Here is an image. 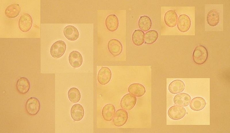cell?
I'll list each match as a JSON object with an SVG mask.
<instances>
[{
    "label": "cell",
    "mask_w": 230,
    "mask_h": 133,
    "mask_svg": "<svg viewBox=\"0 0 230 133\" xmlns=\"http://www.w3.org/2000/svg\"><path fill=\"white\" fill-rule=\"evenodd\" d=\"M208 52L207 49L204 46L199 45L195 49L193 54L194 61L198 64L204 63L207 60Z\"/></svg>",
    "instance_id": "cell-1"
},
{
    "label": "cell",
    "mask_w": 230,
    "mask_h": 133,
    "mask_svg": "<svg viewBox=\"0 0 230 133\" xmlns=\"http://www.w3.org/2000/svg\"><path fill=\"white\" fill-rule=\"evenodd\" d=\"M65 42L59 40L54 42L51 46L50 52L51 56L54 58H58L64 54L66 49Z\"/></svg>",
    "instance_id": "cell-2"
},
{
    "label": "cell",
    "mask_w": 230,
    "mask_h": 133,
    "mask_svg": "<svg viewBox=\"0 0 230 133\" xmlns=\"http://www.w3.org/2000/svg\"><path fill=\"white\" fill-rule=\"evenodd\" d=\"M25 108L28 114L32 116L36 115L39 112L40 108L39 101L36 97L29 98L26 102Z\"/></svg>",
    "instance_id": "cell-3"
},
{
    "label": "cell",
    "mask_w": 230,
    "mask_h": 133,
    "mask_svg": "<svg viewBox=\"0 0 230 133\" xmlns=\"http://www.w3.org/2000/svg\"><path fill=\"white\" fill-rule=\"evenodd\" d=\"M137 102L136 97L131 93H127L123 96L120 102V106L123 109L127 111L132 109Z\"/></svg>",
    "instance_id": "cell-4"
},
{
    "label": "cell",
    "mask_w": 230,
    "mask_h": 133,
    "mask_svg": "<svg viewBox=\"0 0 230 133\" xmlns=\"http://www.w3.org/2000/svg\"><path fill=\"white\" fill-rule=\"evenodd\" d=\"M186 112L185 109L182 106L174 105L168 109V114L171 119L175 120H180L185 115Z\"/></svg>",
    "instance_id": "cell-5"
},
{
    "label": "cell",
    "mask_w": 230,
    "mask_h": 133,
    "mask_svg": "<svg viewBox=\"0 0 230 133\" xmlns=\"http://www.w3.org/2000/svg\"><path fill=\"white\" fill-rule=\"evenodd\" d=\"M32 24L31 16L27 13H24L20 17L18 22V26L21 31L26 32L31 29Z\"/></svg>",
    "instance_id": "cell-6"
},
{
    "label": "cell",
    "mask_w": 230,
    "mask_h": 133,
    "mask_svg": "<svg viewBox=\"0 0 230 133\" xmlns=\"http://www.w3.org/2000/svg\"><path fill=\"white\" fill-rule=\"evenodd\" d=\"M128 119L127 112L122 109H118L116 112L113 120V122L115 126L121 127L126 123Z\"/></svg>",
    "instance_id": "cell-7"
},
{
    "label": "cell",
    "mask_w": 230,
    "mask_h": 133,
    "mask_svg": "<svg viewBox=\"0 0 230 133\" xmlns=\"http://www.w3.org/2000/svg\"><path fill=\"white\" fill-rule=\"evenodd\" d=\"M112 77V73L110 69L107 67H103L98 72L97 79L101 85H105L110 81Z\"/></svg>",
    "instance_id": "cell-8"
},
{
    "label": "cell",
    "mask_w": 230,
    "mask_h": 133,
    "mask_svg": "<svg viewBox=\"0 0 230 133\" xmlns=\"http://www.w3.org/2000/svg\"><path fill=\"white\" fill-rule=\"evenodd\" d=\"M108 47L110 53L115 56L119 55L122 52L123 49L120 42L115 39H111L109 41Z\"/></svg>",
    "instance_id": "cell-9"
},
{
    "label": "cell",
    "mask_w": 230,
    "mask_h": 133,
    "mask_svg": "<svg viewBox=\"0 0 230 133\" xmlns=\"http://www.w3.org/2000/svg\"><path fill=\"white\" fill-rule=\"evenodd\" d=\"M68 60L70 65L73 67L77 68L82 65L83 58L81 54L78 51L74 50L69 54Z\"/></svg>",
    "instance_id": "cell-10"
},
{
    "label": "cell",
    "mask_w": 230,
    "mask_h": 133,
    "mask_svg": "<svg viewBox=\"0 0 230 133\" xmlns=\"http://www.w3.org/2000/svg\"><path fill=\"white\" fill-rule=\"evenodd\" d=\"M70 114L72 118L76 121H79L83 118L84 111L83 106L80 104L74 105L70 110Z\"/></svg>",
    "instance_id": "cell-11"
},
{
    "label": "cell",
    "mask_w": 230,
    "mask_h": 133,
    "mask_svg": "<svg viewBox=\"0 0 230 133\" xmlns=\"http://www.w3.org/2000/svg\"><path fill=\"white\" fill-rule=\"evenodd\" d=\"M191 20L187 15L182 14L179 17L177 23V28L179 30L183 32H187L191 26Z\"/></svg>",
    "instance_id": "cell-12"
},
{
    "label": "cell",
    "mask_w": 230,
    "mask_h": 133,
    "mask_svg": "<svg viewBox=\"0 0 230 133\" xmlns=\"http://www.w3.org/2000/svg\"><path fill=\"white\" fill-rule=\"evenodd\" d=\"M63 33L67 39L72 41L76 40L79 36L78 30L76 28L72 25L66 26L64 29Z\"/></svg>",
    "instance_id": "cell-13"
},
{
    "label": "cell",
    "mask_w": 230,
    "mask_h": 133,
    "mask_svg": "<svg viewBox=\"0 0 230 133\" xmlns=\"http://www.w3.org/2000/svg\"><path fill=\"white\" fill-rule=\"evenodd\" d=\"M128 91L131 94L137 97L144 95L146 92L145 89L142 85L139 83H133L128 87Z\"/></svg>",
    "instance_id": "cell-14"
},
{
    "label": "cell",
    "mask_w": 230,
    "mask_h": 133,
    "mask_svg": "<svg viewBox=\"0 0 230 133\" xmlns=\"http://www.w3.org/2000/svg\"><path fill=\"white\" fill-rule=\"evenodd\" d=\"M191 99V97L189 95L185 93H181L175 96L173 101L177 105L186 107L189 105Z\"/></svg>",
    "instance_id": "cell-15"
},
{
    "label": "cell",
    "mask_w": 230,
    "mask_h": 133,
    "mask_svg": "<svg viewBox=\"0 0 230 133\" xmlns=\"http://www.w3.org/2000/svg\"><path fill=\"white\" fill-rule=\"evenodd\" d=\"M30 84L28 80L26 77H22L17 81L16 87L18 91L22 94L26 93L30 88Z\"/></svg>",
    "instance_id": "cell-16"
},
{
    "label": "cell",
    "mask_w": 230,
    "mask_h": 133,
    "mask_svg": "<svg viewBox=\"0 0 230 133\" xmlns=\"http://www.w3.org/2000/svg\"><path fill=\"white\" fill-rule=\"evenodd\" d=\"M164 19L166 25L170 27H173L177 24V15L175 11L169 10L165 13Z\"/></svg>",
    "instance_id": "cell-17"
},
{
    "label": "cell",
    "mask_w": 230,
    "mask_h": 133,
    "mask_svg": "<svg viewBox=\"0 0 230 133\" xmlns=\"http://www.w3.org/2000/svg\"><path fill=\"white\" fill-rule=\"evenodd\" d=\"M185 88L184 83L180 80H176L172 82L169 85L168 89L173 94H176L182 92Z\"/></svg>",
    "instance_id": "cell-18"
},
{
    "label": "cell",
    "mask_w": 230,
    "mask_h": 133,
    "mask_svg": "<svg viewBox=\"0 0 230 133\" xmlns=\"http://www.w3.org/2000/svg\"><path fill=\"white\" fill-rule=\"evenodd\" d=\"M115 112L114 106L112 104H108L103 107L102 111L103 117L104 120L110 121L112 120Z\"/></svg>",
    "instance_id": "cell-19"
},
{
    "label": "cell",
    "mask_w": 230,
    "mask_h": 133,
    "mask_svg": "<svg viewBox=\"0 0 230 133\" xmlns=\"http://www.w3.org/2000/svg\"><path fill=\"white\" fill-rule=\"evenodd\" d=\"M105 24L108 30L111 32L114 31L117 29L118 27V19L115 15H109L106 19Z\"/></svg>",
    "instance_id": "cell-20"
},
{
    "label": "cell",
    "mask_w": 230,
    "mask_h": 133,
    "mask_svg": "<svg viewBox=\"0 0 230 133\" xmlns=\"http://www.w3.org/2000/svg\"><path fill=\"white\" fill-rule=\"evenodd\" d=\"M220 19L219 13L216 10L212 9L208 13L206 20L210 26L212 27L216 26L219 23Z\"/></svg>",
    "instance_id": "cell-21"
},
{
    "label": "cell",
    "mask_w": 230,
    "mask_h": 133,
    "mask_svg": "<svg viewBox=\"0 0 230 133\" xmlns=\"http://www.w3.org/2000/svg\"><path fill=\"white\" fill-rule=\"evenodd\" d=\"M20 11L21 7L20 5L17 3H13L8 5L6 8L5 13L7 17L13 18L18 16Z\"/></svg>",
    "instance_id": "cell-22"
},
{
    "label": "cell",
    "mask_w": 230,
    "mask_h": 133,
    "mask_svg": "<svg viewBox=\"0 0 230 133\" xmlns=\"http://www.w3.org/2000/svg\"><path fill=\"white\" fill-rule=\"evenodd\" d=\"M206 102L205 100L201 97L193 98L190 104V107L193 110L199 111L203 109L205 107Z\"/></svg>",
    "instance_id": "cell-23"
},
{
    "label": "cell",
    "mask_w": 230,
    "mask_h": 133,
    "mask_svg": "<svg viewBox=\"0 0 230 133\" xmlns=\"http://www.w3.org/2000/svg\"><path fill=\"white\" fill-rule=\"evenodd\" d=\"M145 34L142 30H135L133 33L132 37V42L137 46L142 45L144 41Z\"/></svg>",
    "instance_id": "cell-24"
},
{
    "label": "cell",
    "mask_w": 230,
    "mask_h": 133,
    "mask_svg": "<svg viewBox=\"0 0 230 133\" xmlns=\"http://www.w3.org/2000/svg\"><path fill=\"white\" fill-rule=\"evenodd\" d=\"M138 25L140 29L144 32H146L149 30L152 26V21L148 16L143 15L139 18Z\"/></svg>",
    "instance_id": "cell-25"
},
{
    "label": "cell",
    "mask_w": 230,
    "mask_h": 133,
    "mask_svg": "<svg viewBox=\"0 0 230 133\" xmlns=\"http://www.w3.org/2000/svg\"><path fill=\"white\" fill-rule=\"evenodd\" d=\"M68 95L70 101L74 103L78 102L81 98L80 91L77 88L75 87L71 88L69 89Z\"/></svg>",
    "instance_id": "cell-26"
},
{
    "label": "cell",
    "mask_w": 230,
    "mask_h": 133,
    "mask_svg": "<svg viewBox=\"0 0 230 133\" xmlns=\"http://www.w3.org/2000/svg\"><path fill=\"white\" fill-rule=\"evenodd\" d=\"M158 36V32L154 30H149L145 34V43L147 44H152L157 40Z\"/></svg>",
    "instance_id": "cell-27"
}]
</instances>
